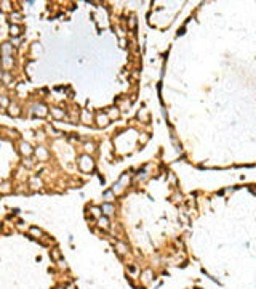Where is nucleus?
<instances>
[{
	"instance_id": "obj_9",
	"label": "nucleus",
	"mask_w": 256,
	"mask_h": 289,
	"mask_svg": "<svg viewBox=\"0 0 256 289\" xmlns=\"http://www.w3.org/2000/svg\"><path fill=\"white\" fill-rule=\"evenodd\" d=\"M10 34H11L13 37H18L19 34H21V28H19L18 24H11L10 26Z\"/></svg>"
},
{
	"instance_id": "obj_23",
	"label": "nucleus",
	"mask_w": 256,
	"mask_h": 289,
	"mask_svg": "<svg viewBox=\"0 0 256 289\" xmlns=\"http://www.w3.org/2000/svg\"><path fill=\"white\" fill-rule=\"evenodd\" d=\"M85 149H87V151H95V145L93 143H87V145H85Z\"/></svg>"
},
{
	"instance_id": "obj_24",
	"label": "nucleus",
	"mask_w": 256,
	"mask_h": 289,
	"mask_svg": "<svg viewBox=\"0 0 256 289\" xmlns=\"http://www.w3.org/2000/svg\"><path fill=\"white\" fill-rule=\"evenodd\" d=\"M24 165H27V167H32V165H34V161H32V159L27 158L26 161H24Z\"/></svg>"
},
{
	"instance_id": "obj_15",
	"label": "nucleus",
	"mask_w": 256,
	"mask_h": 289,
	"mask_svg": "<svg viewBox=\"0 0 256 289\" xmlns=\"http://www.w3.org/2000/svg\"><path fill=\"white\" fill-rule=\"evenodd\" d=\"M107 122H109L107 114H99L98 116V124L99 125H107Z\"/></svg>"
},
{
	"instance_id": "obj_8",
	"label": "nucleus",
	"mask_w": 256,
	"mask_h": 289,
	"mask_svg": "<svg viewBox=\"0 0 256 289\" xmlns=\"http://www.w3.org/2000/svg\"><path fill=\"white\" fill-rule=\"evenodd\" d=\"M29 233H30V236H34V238H42V236H43L42 230L37 228V227H30V228H29Z\"/></svg>"
},
{
	"instance_id": "obj_2",
	"label": "nucleus",
	"mask_w": 256,
	"mask_h": 289,
	"mask_svg": "<svg viewBox=\"0 0 256 289\" xmlns=\"http://www.w3.org/2000/svg\"><path fill=\"white\" fill-rule=\"evenodd\" d=\"M19 151H21L23 156H27V158L32 154V148H30V145L26 143V141H21V143H19Z\"/></svg>"
},
{
	"instance_id": "obj_12",
	"label": "nucleus",
	"mask_w": 256,
	"mask_h": 289,
	"mask_svg": "<svg viewBox=\"0 0 256 289\" xmlns=\"http://www.w3.org/2000/svg\"><path fill=\"white\" fill-rule=\"evenodd\" d=\"M51 114H53L56 119H63L64 117V111H61L59 108H51Z\"/></svg>"
},
{
	"instance_id": "obj_3",
	"label": "nucleus",
	"mask_w": 256,
	"mask_h": 289,
	"mask_svg": "<svg viewBox=\"0 0 256 289\" xmlns=\"http://www.w3.org/2000/svg\"><path fill=\"white\" fill-rule=\"evenodd\" d=\"M0 53H2L3 56H11L13 45H11V43H3V45L0 47Z\"/></svg>"
},
{
	"instance_id": "obj_1",
	"label": "nucleus",
	"mask_w": 256,
	"mask_h": 289,
	"mask_svg": "<svg viewBox=\"0 0 256 289\" xmlns=\"http://www.w3.org/2000/svg\"><path fill=\"white\" fill-rule=\"evenodd\" d=\"M78 165H80V169L83 172H90L91 169H93V159H91L88 154H85V156H82V158H80Z\"/></svg>"
},
{
	"instance_id": "obj_27",
	"label": "nucleus",
	"mask_w": 256,
	"mask_h": 289,
	"mask_svg": "<svg viewBox=\"0 0 256 289\" xmlns=\"http://www.w3.org/2000/svg\"><path fill=\"white\" fill-rule=\"evenodd\" d=\"M69 289H75V286H74V284H71V286H69Z\"/></svg>"
},
{
	"instance_id": "obj_17",
	"label": "nucleus",
	"mask_w": 256,
	"mask_h": 289,
	"mask_svg": "<svg viewBox=\"0 0 256 289\" xmlns=\"http://www.w3.org/2000/svg\"><path fill=\"white\" fill-rule=\"evenodd\" d=\"M51 257H53V260H61V252H59V249H53L51 251Z\"/></svg>"
},
{
	"instance_id": "obj_7",
	"label": "nucleus",
	"mask_w": 256,
	"mask_h": 289,
	"mask_svg": "<svg viewBox=\"0 0 256 289\" xmlns=\"http://www.w3.org/2000/svg\"><path fill=\"white\" fill-rule=\"evenodd\" d=\"M101 212H104L106 215H111V214L114 212V206H112V204H109V202L102 204V207H101Z\"/></svg>"
},
{
	"instance_id": "obj_14",
	"label": "nucleus",
	"mask_w": 256,
	"mask_h": 289,
	"mask_svg": "<svg viewBox=\"0 0 256 289\" xmlns=\"http://www.w3.org/2000/svg\"><path fill=\"white\" fill-rule=\"evenodd\" d=\"M37 156H39L40 161H45V159L48 158V153H47L43 148H39V149H37Z\"/></svg>"
},
{
	"instance_id": "obj_26",
	"label": "nucleus",
	"mask_w": 256,
	"mask_h": 289,
	"mask_svg": "<svg viewBox=\"0 0 256 289\" xmlns=\"http://www.w3.org/2000/svg\"><path fill=\"white\" fill-rule=\"evenodd\" d=\"M135 24H136L135 18H131V19H130V26H131V28H135Z\"/></svg>"
},
{
	"instance_id": "obj_11",
	"label": "nucleus",
	"mask_w": 256,
	"mask_h": 289,
	"mask_svg": "<svg viewBox=\"0 0 256 289\" xmlns=\"http://www.w3.org/2000/svg\"><path fill=\"white\" fill-rule=\"evenodd\" d=\"M8 113L11 114V116H15V117H16V116H19V113H21V111H19V106H18V104H10V108H8Z\"/></svg>"
},
{
	"instance_id": "obj_16",
	"label": "nucleus",
	"mask_w": 256,
	"mask_h": 289,
	"mask_svg": "<svg viewBox=\"0 0 256 289\" xmlns=\"http://www.w3.org/2000/svg\"><path fill=\"white\" fill-rule=\"evenodd\" d=\"M21 19H23L21 13H18V11H11V21H13V23H19Z\"/></svg>"
},
{
	"instance_id": "obj_4",
	"label": "nucleus",
	"mask_w": 256,
	"mask_h": 289,
	"mask_svg": "<svg viewBox=\"0 0 256 289\" xmlns=\"http://www.w3.org/2000/svg\"><path fill=\"white\" fill-rule=\"evenodd\" d=\"M34 113L37 116H40V117H43V116L48 114V108H47L45 104H37V106L34 108Z\"/></svg>"
},
{
	"instance_id": "obj_13",
	"label": "nucleus",
	"mask_w": 256,
	"mask_h": 289,
	"mask_svg": "<svg viewBox=\"0 0 256 289\" xmlns=\"http://www.w3.org/2000/svg\"><path fill=\"white\" fill-rule=\"evenodd\" d=\"M30 186H32V188H40V186H42V180H40L39 177L30 178Z\"/></svg>"
},
{
	"instance_id": "obj_21",
	"label": "nucleus",
	"mask_w": 256,
	"mask_h": 289,
	"mask_svg": "<svg viewBox=\"0 0 256 289\" xmlns=\"http://www.w3.org/2000/svg\"><path fill=\"white\" fill-rule=\"evenodd\" d=\"M107 117H112V119H114V117H118V109H117V108H111V111H109V116H107Z\"/></svg>"
},
{
	"instance_id": "obj_18",
	"label": "nucleus",
	"mask_w": 256,
	"mask_h": 289,
	"mask_svg": "<svg viewBox=\"0 0 256 289\" xmlns=\"http://www.w3.org/2000/svg\"><path fill=\"white\" fill-rule=\"evenodd\" d=\"M10 190H11V188H10V183L8 182H5L2 186H0V193H10Z\"/></svg>"
},
{
	"instance_id": "obj_10",
	"label": "nucleus",
	"mask_w": 256,
	"mask_h": 289,
	"mask_svg": "<svg viewBox=\"0 0 256 289\" xmlns=\"http://www.w3.org/2000/svg\"><path fill=\"white\" fill-rule=\"evenodd\" d=\"M115 247H117V252L122 254V256H123V254H127V251H128V246H127V244H123V243H117V244H115Z\"/></svg>"
},
{
	"instance_id": "obj_20",
	"label": "nucleus",
	"mask_w": 256,
	"mask_h": 289,
	"mask_svg": "<svg viewBox=\"0 0 256 289\" xmlns=\"http://www.w3.org/2000/svg\"><path fill=\"white\" fill-rule=\"evenodd\" d=\"M91 214H93V215L95 217H98V219H99V217H101V207H91Z\"/></svg>"
},
{
	"instance_id": "obj_6",
	"label": "nucleus",
	"mask_w": 256,
	"mask_h": 289,
	"mask_svg": "<svg viewBox=\"0 0 256 289\" xmlns=\"http://www.w3.org/2000/svg\"><path fill=\"white\" fill-rule=\"evenodd\" d=\"M2 64L5 69H10L13 66V58L11 56H2Z\"/></svg>"
},
{
	"instance_id": "obj_25",
	"label": "nucleus",
	"mask_w": 256,
	"mask_h": 289,
	"mask_svg": "<svg viewBox=\"0 0 256 289\" xmlns=\"http://www.w3.org/2000/svg\"><path fill=\"white\" fill-rule=\"evenodd\" d=\"M112 196H114V195H112V191H107V193H104V198L107 199V201H112Z\"/></svg>"
},
{
	"instance_id": "obj_22",
	"label": "nucleus",
	"mask_w": 256,
	"mask_h": 289,
	"mask_svg": "<svg viewBox=\"0 0 256 289\" xmlns=\"http://www.w3.org/2000/svg\"><path fill=\"white\" fill-rule=\"evenodd\" d=\"M151 278H152V271H151V270L144 271V281H146V283H147V281L151 280Z\"/></svg>"
},
{
	"instance_id": "obj_19",
	"label": "nucleus",
	"mask_w": 256,
	"mask_h": 289,
	"mask_svg": "<svg viewBox=\"0 0 256 289\" xmlns=\"http://www.w3.org/2000/svg\"><path fill=\"white\" fill-rule=\"evenodd\" d=\"M0 5H2L3 11H11V3H10V2H2Z\"/></svg>"
},
{
	"instance_id": "obj_5",
	"label": "nucleus",
	"mask_w": 256,
	"mask_h": 289,
	"mask_svg": "<svg viewBox=\"0 0 256 289\" xmlns=\"http://www.w3.org/2000/svg\"><path fill=\"white\" fill-rule=\"evenodd\" d=\"M109 225H111V222H109V219H107V217H99V219H98V227H99V228H102V230H109Z\"/></svg>"
}]
</instances>
